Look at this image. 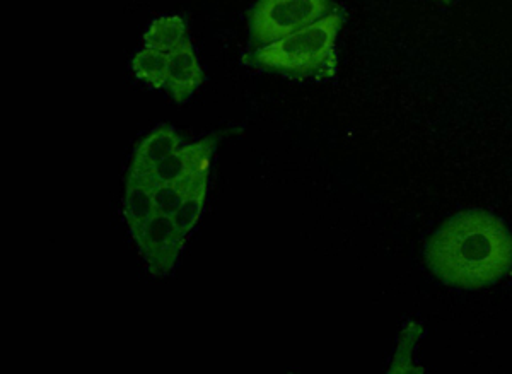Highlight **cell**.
I'll use <instances>...</instances> for the list:
<instances>
[{
	"label": "cell",
	"mask_w": 512,
	"mask_h": 374,
	"mask_svg": "<svg viewBox=\"0 0 512 374\" xmlns=\"http://www.w3.org/2000/svg\"><path fill=\"white\" fill-rule=\"evenodd\" d=\"M188 175V152L187 144H183L175 154L164 159L156 170L152 171V182L156 183H178Z\"/></svg>",
	"instance_id": "12"
},
{
	"label": "cell",
	"mask_w": 512,
	"mask_h": 374,
	"mask_svg": "<svg viewBox=\"0 0 512 374\" xmlns=\"http://www.w3.org/2000/svg\"><path fill=\"white\" fill-rule=\"evenodd\" d=\"M342 26V12H330L303 30L255 48L246 55L245 64L294 81H328L337 76V40Z\"/></svg>",
	"instance_id": "2"
},
{
	"label": "cell",
	"mask_w": 512,
	"mask_h": 374,
	"mask_svg": "<svg viewBox=\"0 0 512 374\" xmlns=\"http://www.w3.org/2000/svg\"><path fill=\"white\" fill-rule=\"evenodd\" d=\"M180 147H183V142L178 132L169 125H159L135 147L130 170L140 175L151 176L152 171L156 170L164 159L175 154Z\"/></svg>",
	"instance_id": "7"
},
{
	"label": "cell",
	"mask_w": 512,
	"mask_h": 374,
	"mask_svg": "<svg viewBox=\"0 0 512 374\" xmlns=\"http://www.w3.org/2000/svg\"><path fill=\"white\" fill-rule=\"evenodd\" d=\"M190 40L188 24L185 19L173 14V16H161L149 24L144 35V47L156 48L159 52L173 53L185 47Z\"/></svg>",
	"instance_id": "8"
},
{
	"label": "cell",
	"mask_w": 512,
	"mask_h": 374,
	"mask_svg": "<svg viewBox=\"0 0 512 374\" xmlns=\"http://www.w3.org/2000/svg\"><path fill=\"white\" fill-rule=\"evenodd\" d=\"M140 255L154 277H168L180 260L187 234L183 233L173 217L156 214L134 236Z\"/></svg>",
	"instance_id": "4"
},
{
	"label": "cell",
	"mask_w": 512,
	"mask_h": 374,
	"mask_svg": "<svg viewBox=\"0 0 512 374\" xmlns=\"http://www.w3.org/2000/svg\"><path fill=\"white\" fill-rule=\"evenodd\" d=\"M441 2H451V0H441Z\"/></svg>",
	"instance_id": "14"
},
{
	"label": "cell",
	"mask_w": 512,
	"mask_h": 374,
	"mask_svg": "<svg viewBox=\"0 0 512 374\" xmlns=\"http://www.w3.org/2000/svg\"><path fill=\"white\" fill-rule=\"evenodd\" d=\"M187 195V190L178 183H156L154 185V202H156L158 214L175 217Z\"/></svg>",
	"instance_id": "13"
},
{
	"label": "cell",
	"mask_w": 512,
	"mask_h": 374,
	"mask_svg": "<svg viewBox=\"0 0 512 374\" xmlns=\"http://www.w3.org/2000/svg\"><path fill=\"white\" fill-rule=\"evenodd\" d=\"M422 335H424V327L419 322H408L402 328L390 373H424V369L419 368L414 361L415 347Z\"/></svg>",
	"instance_id": "10"
},
{
	"label": "cell",
	"mask_w": 512,
	"mask_h": 374,
	"mask_svg": "<svg viewBox=\"0 0 512 374\" xmlns=\"http://www.w3.org/2000/svg\"><path fill=\"white\" fill-rule=\"evenodd\" d=\"M333 11L332 0H258L250 11L251 45H270Z\"/></svg>",
	"instance_id": "3"
},
{
	"label": "cell",
	"mask_w": 512,
	"mask_h": 374,
	"mask_svg": "<svg viewBox=\"0 0 512 374\" xmlns=\"http://www.w3.org/2000/svg\"><path fill=\"white\" fill-rule=\"evenodd\" d=\"M207 188H209V185H204V187L195 188L193 192L188 193L185 200H183V204H181L180 211L176 212V216L173 217L175 223L178 224V228L187 236L197 226L198 219L204 212Z\"/></svg>",
	"instance_id": "11"
},
{
	"label": "cell",
	"mask_w": 512,
	"mask_h": 374,
	"mask_svg": "<svg viewBox=\"0 0 512 374\" xmlns=\"http://www.w3.org/2000/svg\"><path fill=\"white\" fill-rule=\"evenodd\" d=\"M425 262L439 281L456 289H482L512 270V234L492 212H460L432 234Z\"/></svg>",
	"instance_id": "1"
},
{
	"label": "cell",
	"mask_w": 512,
	"mask_h": 374,
	"mask_svg": "<svg viewBox=\"0 0 512 374\" xmlns=\"http://www.w3.org/2000/svg\"><path fill=\"white\" fill-rule=\"evenodd\" d=\"M204 82V71L192 43L169 53L166 89L176 103H187Z\"/></svg>",
	"instance_id": "5"
},
{
	"label": "cell",
	"mask_w": 512,
	"mask_h": 374,
	"mask_svg": "<svg viewBox=\"0 0 512 374\" xmlns=\"http://www.w3.org/2000/svg\"><path fill=\"white\" fill-rule=\"evenodd\" d=\"M156 214L158 209L154 202V182L151 176L140 175L130 170L123 197V216L130 234L135 236L139 233Z\"/></svg>",
	"instance_id": "6"
},
{
	"label": "cell",
	"mask_w": 512,
	"mask_h": 374,
	"mask_svg": "<svg viewBox=\"0 0 512 374\" xmlns=\"http://www.w3.org/2000/svg\"><path fill=\"white\" fill-rule=\"evenodd\" d=\"M168 53L159 52L156 48L144 47L135 53L132 60V71L140 82L154 89H166L168 81Z\"/></svg>",
	"instance_id": "9"
}]
</instances>
